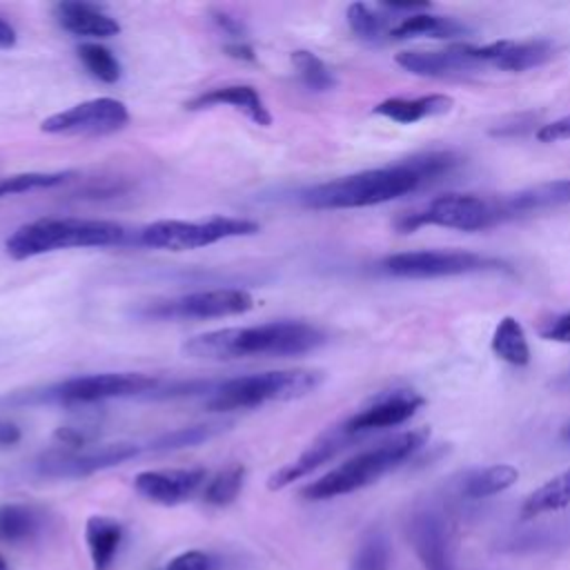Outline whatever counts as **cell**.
<instances>
[{
	"instance_id": "cell-1",
	"label": "cell",
	"mask_w": 570,
	"mask_h": 570,
	"mask_svg": "<svg viewBox=\"0 0 570 570\" xmlns=\"http://www.w3.org/2000/svg\"><path fill=\"white\" fill-rule=\"evenodd\" d=\"M325 343V332L305 321H267L223 327L187 338L180 352L198 361H236L249 356H298Z\"/></svg>"
},
{
	"instance_id": "cell-2",
	"label": "cell",
	"mask_w": 570,
	"mask_h": 570,
	"mask_svg": "<svg viewBox=\"0 0 570 570\" xmlns=\"http://www.w3.org/2000/svg\"><path fill=\"white\" fill-rule=\"evenodd\" d=\"M421 185H425V178L421 176L414 158H407L403 163L305 187L298 194V200L309 209H356L394 200L416 191Z\"/></svg>"
},
{
	"instance_id": "cell-3",
	"label": "cell",
	"mask_w": 570,
	"mask_h": 570,
	"mask_svg": "<svg viewBox=\"0 0 570 570\" xmlns=\"http://www.w3.org/2000/svg\"><path fill=\"white\" fill-rule=\"evenodd\" d=\"M160 381L142 372H100L69 376L42 387L16 390L0 396V410H20L38 405H91L111 399H127L156 392Z\"/></svg>"
},
{
	"instance_id": "cell-4",
	"label": "cell",
	"mask_w": 570,
	"mask_h": 570,
	"mask_svg": "<svg viewBox=\"0 0 570 570\" xmlns=\"http://www.w3.org/2000/svg\"><path fill=\"white\" fill-rule=\"evenodd\" d=\"M125 238L127 229L114 220L47 216L24 223L11 236H7L4 252L13 261H24L58 249L120 245L125 243Z\"/></svg>"
},
{
	"instance_id": "cell-5",
	"label": "cell",
	"mask_w": 570,
	"mask_h": 570,
	"mask_svg": "<svg viewBox=\"0 0 570 570\" xmlns=\"http://www.w3.org/2000/svg\"><path fill=\"white\" fill-rule=\"evenodd\" d=\"M428 436H430L428 430L401 432V434L343 461L341 465H336L321 479L305 485L301 494L309 501H325V499L356 492V490L379 481L381 476H385L401 463H405L412 454H416L425 445Z\"/></svg>"
},
{
	"instance_id": "cell-6",
	"label": "cell",
	"mask_w": 570,
	"mask_h": 570,
	"mask_svg": "<svg viewBox=\"0 0 570 570\" xmlns=\"http://www.w3.org/2000/svg\"><path fill=\"white\" fill-rule=\"evenodd\" d=\"M323 383L318 370H274L216 381L205 396L212 412L249 410L274 401H294L312 394Z\"/></svg>"
},
{
	"instance_id": "cell-7",
	"label": "cell",
	"mask_w": 570,
	"mask_h": 570,
	"mask_svg": "<svg viewBox=\"0 0 570 570\" xmlns=\"http://www.w3.org/2000/svg\"><path fill=\"white\" fill-rule=\"evenodd\" d=\"M261 229L258 223L236 216H209L205 220H154L138 229L136 243L151 249L189 252L227 238L252 236Z\"/></svg>"
},
{
	"instance_id": "cell-8",
	"label": "cell",
	"mask_w": 570,
	"mask_h": 570,
	"mask_svg": "<svg viewBox=\"0 0 570 570\" xmlns=\"http://www.w3.org/2000/svg\"><path fill=\"white\" fill-rule=\"evenodd\" d=\"M508 216L503 200L494 203L474 194H443L428 203L421 212L405 214L396 220L401 232H414L421 225H439L461 232L488 229Z\"/></svg>"
},
{
	"instance_id": "cell-9",
	"label": "cell",
	"mask_w": 570,
	"mask_h": 570,
	"mask_svg": "<svg viewBox=\"0 0 570 570\" xmlns=\"http://www.w3.org/2000/svg\"><path fill=\"white\" fill-rule=\"evenodd\" d=\"M254 307V296L240 287L200 289L171 298L142 303L134 309L142 321H185V318H223L245 314Z\"/></svg>"
},
{
	"instance_id": "cell-10",
	"label": "cell",
	"mask_w": 570,
	"mask_h": 570,
	"mask_svg": "<svg viewBox=\"0 0 570 570\" xmlns=\"http://www.w3.org/2000/svg\"><path fill=\"white\" fill-rule=\"evenodd\" d=\"M379 267L385 274L399 276V278H441V276L508 269L503 261L481 256L474 252H459V249L399 252V254L385 256Z\"/></svg>"
},
{
	"instance_id": "cell-11",
	"label": "cell",
	"mask_w": 570,
	"mask_h": 570,
	"mask_svg": "<svg viewBox=\"0 0 570 570\" xmlns=\"http://www.w3.org/2000/svg\"><path fill=\"white\" fill-rule=\"evenodd\" d=\"M142 450V445L127 441L82 450H49L33 461V472L45 479H80L120 465L138 456Z\"/></svg>"
},
{
	"instance_id": "cell-12",
	"label": "cell",
	"mask_w": 570,
	"mask_h": 570,
	"mask_svg": "<svg viewBox=\"0 0 570 570\" xmlns=\"http://www.w3.org/2000/svg\"><path fill=\"white\" fill-rule=\"evenodd\" d=\"M127 120L129 111L122 100L91 98L51 114L40 122V129L53 136H102L122 129Z\"/></svg>"
},
{
	"instance_id": "cell-13",
	"label": "cell",
	"mask_w": 570,
	"mask_h": 570,
	"mask_svg": "<svg viewBox=\"0 0 570 570\" xmlns=\"http://www.w3.org/2000/svg\"><path fill=\"white\" fill-rule=\"evenodd\" d=\"M407 539L423 570H454L450 525L439 510H416L407 521Z\"/></svg>"
},
{
	"instance_id": "cell-14",
	"label": "cell",
	"mask_w": 570,
	"mask_h": 570,
	"mask_svg": "<svg viewBox=\"0 0 570 570\" xmlns=\"http://www.w3.org/2000/svg\"><path fill=\"white\" fill-rule=\"evenodd\" d=\"M423 403H425L423 396H419L416 392H410V390L385 392V394H379L370 405H365L363 410H358L356 414L345 419L341 425L350 436L361 439L370 432L405 423L407 419H412L416 414V410Z\"/></svg>"
},
{
	"instance_id": "cell-15",
	"label": "cell",
	"mask_w": 570,
	"mask_h": 570,
	"mask_svg": "<svg viewBox=\"0 0 570 570\" xmlns=\"http://www.w3.org/2000/svg\"><path fill=\"white\" fill-rule=\"evenodd\" d=\"M207 479L205 468L145 470L134 476V490L158 505H178L194 497Z\"/></svg>"
},
{
	"instance_id": "cell-16",
	"label": "cell",
	"mask_w": 570,
	"mask_h": 570,
	"mask_svg": "<svg viewBox=\"0 0 570 570\" xmlns=\"http://www.w3.org/2000/svg\"><path fill=\"white\" fill-rule=\"evenodd\" d=\"M394 60L401 69L416 76H428V78L465 73L481 67L476 56V45H468V42H459V45H450L445 49H432V51L410 49V51L396 53Z\"/></svg>"
},
{
	"instance_id": "cell-17",
	"label": "cell",
	"mask_w": 570,
	"mask_h": 570,
	"mask_svg": "<svg viewBox=\"0 0 570 570\" xmlns=\"http://www.w3.org/2000/svg\"><path fill=\"white\" fill-rule=\"evenodd\" d=\"M352 441H356L354 436H350L343 425H336L332 430H327L325 434H321L307 450H303L294 461H289L287 465L278 468L276 472L269 474L267 479V488L269 490H283L285 485L298 481L301 476L314 472L316 468H321L323 463H327L330 459H334L341 450H345Z\"/></svg>"
},
{
	"instance_id": "cell-18",
	"label": "cell",
	"mask_w": 570,
	"mask_h": 570,
	"mask_svg": "<svg viewBox=\"0 0 570 570\" xmlns=\"http://www.w3.org/2000/svg\"><path fill=\"white\" fill-rule=\"evenodd\" d=\"M481 67H494L499 71H525L543 65L552 58V45L548 40H497L490 45H476Z\"/></svg>"
},
{
	"instance_id": "cell-19",
	"label": "cell",
	"mask_w": 570,
	"mask_h": 570,
	"mask_svg": "<svg viewBox=\"0 0 570 570\" xmlns=\"http://www.w3.org/2000/svg\"><path fill=\"white\" fill-rule=\"evenodd\" d=\"M234 107L236 111H243L254 125L258 127H269L272 125V114L258 94L256 87L252 85H223L207 89L191 100L185 102V109L198 111V109H212V107Z\"/></svg>"
},
{
	"instance_id": "cell-20",
	"label": "cell",
	"mask_w": 570,
	"mask_h": 570,
	"mask_svg": "<svg viewBox=\"0 0 570 570\" xmlns=\"http://www.w3.org/2000/svg\"><path fill=\"white\" fill-rule=\"evenodd\" d=\"M53 18L65 31L80 38H109L120 33L118 20L89 2H58L53 7Z\"/></svg>"
},
{
	"instance_id": "cell-21",
	"label": "cell",
	"mask_w": 570,
	"mask_h": 570,
	"mask_svg": "<svg viewBox=\"0 0 570 570\" xmlns=\"http://www.w3.org/2000/svg\"><path fill=\"white\" fill-rule=\"evenodd\" d=\"M454 100L445 94H430L419 98H387L374 107L376 116L394 120L399 125H414L423 118L443 116L452 109Z\"/></svg>"
},
{
	"instance_id": "cell-22",
	"label": "cell",
	"mask_w": 570,
	"mask_h": 570,
	"mask_svg": "<svg viewBox=\"0 0 570 570\" xmlns=\"http://www.w3.org/2000/svg\"><path fill=\"white\" fill-rule=\"evenodd\" d=\"M85 541L94 570H109L122 541V525L111 517L91 514L85 523Z\"/></svg>"
},
{
	"instance_id": "cell-23",
	"label": "cell",
	"mask_w": 570,
	"mask_h": 570,
	"mask_svg": "<svg viewBox=\"0 0 570 570\" xmlns=\"http://www.w3.org/2000/svg\"><path fill=\"white\" fill-rule=\"evenodd\" d=\"M470 29L459 22L456 18L434 16V13H412L403 16L394 27H390V36L394 40H410V38H456L468 33Z\"/></svg>"
},
{
	"instance_id": "cell-24",
	"label": "cell",
	"mask_w": 570,
	"mask_h": 570,
	"mask_svg": "<svg viewBox=\"0 0 570 570\" xmlns=\"http://www.w3.org/2000/svg\"><path fill=\"white\" fill-rule=\"evenodd\" d=\"M45 528V512L29 503H0V543L33 541Z\"/></svg>"
},
{
	"instance_id": "cell-25",
	"label": "cell",
	"mask_w": 570,
	"mask_h": 570,
	"mask_svg": "<svg viewBox=\"0 0 570 570\" xmlns=\"http://www.w3.org/2000/svg\"><path fill=\"white\" fill-rule=\"evenodd\" d=\"M561 205H570V178L543 183L503 200L508 216L523 214V212H541V209L561 207Z\"/></svg>"
},
{
	"instance_id": "cell-26",
	"label": "cell",
	"mask_w": 570,
	"mask_h": 570,
	"mask_svg": "<svg viewBox=\"0 0 570 570\" xmlns=\"http://www.w3.org/2000/svg\"><path fill=\"white\" fill-rule=\"evenodd\" d=\"M519 479V470L508 463H497L488 468L472 470L463 476L459 490L465 499H485L508 490Z\"/></svg>"
},
{
	"instance_id": "cell-27",
	"label": "cell",
	"mask_w": 570,
	"mask_h": 570,
	"mask_svg": "<svg viewBox=\"0 0 570 570\" xmlns=\"http://www.w3.org/2000/svg\"><path fill=\"white\" fill-rule=\"evenodd\" d=\"M566 505H570V470L552 476L534 492H530L521 503V517L534 519L548 512H557Z\"/></svg>"
},
{
	"instance_id": "cell-28",
	"label": "cell",
	"mask_w": 570,
	"mask_h": 570,
	"mask_svg": "<svg viewBox=\"0 0 570 570\" xmlns=\"http://www.w3.org/2000/svg\"><path fill=\"white\" fill-rule=\"evenodd\" d=\"M492 352L517 367L530 363V345L521 323L514 316H503L492 334Z\"/></svg>"
},
{
	"instance_id": "cell-29",
	"label": "cell",
	"mask_w": 570,
	"mask_h": 570,
	"mask_svg": "<svg viewBox=\"0 0 570 570\" xmlns=\"http://www.w3.org/2000/svg\"><path fill=\"white\" fill-rule=\"evenodd\" d=\"M227 425L225 423H196V425H185V428H176L171 432H165L160 436H156L154 441H149L147 445H142L149 452H174V450H183V448H194L200 445L214 436H218L220 432H225Z\"/></svg>"
},
{
	"instance_id": "cell-30",
	"label": "cell",
	"mask_w": 570,
	"mask_h": 570,
	"mask_svg": "<svg viewBox=\"0 0 570 570\" xmlns=\"http://www.w3.org/2000/svg\"><path fill=\"white\" fill-rule=\"evenodd\" d=\"M243 483H245V465L243 463H229L227 468H223L220 472H216L209 479V483L205 485L203 499L209 505L225 508V505L236 501V497L243 490Z\"/></svg>"
},
{
	"instance_id": "cell-31",
	"label": "cell",
	"mask_w": 570,
	"mask_h": 570,
	"mask_svg": "<svg viewBox=\"0 0 570 570\" xmlns=\"http://www.w3.org/2000/svg\"><path fill=\"white\" fill-rule=\"evenodd\" d=\"M78 58L82 62V67L100 82L114 85L120 80L122 76V67L118 62V58L111 53V49H107L100 42H82L78 47Z\"/></svg>"
},
{
	"instance_id": "cell-32",
	"label": "cell",
	"mask_w": 570,
	"mask_h": 570,
	"mask_svg": "<svg viewBox=\"0 0 570 570\" xmlns=\"http://www.w3.org/2000/svg\"><path fill=\"white\" fill-rule=\"evenodd\" d=\"M390 543L381 530H367L358 541L347 570H387Z\"/></svg>"
},
{
	"instance_id": "cell-33",
	"label": "cell",
	"mask_w": 570,
	"mask_h": 570,
	"mask_svg": "<svg viewBox=\"0 0 570 570\" xmlns=\"http://www.w3.org/2000/svg\"><path fill=\"white\" fill-rule=\"evenodd\" d=\"M292 65L296 69V76L309 91H330L336 87V76L316 53L307 49H296L292 53Z\"/></svg>"
},
{
	"instance_id": "cell-34",
	"label": "cell",
	"mask_w": 570,
	"mask_h": 570,
	"mask_svg": "<svg viewBox=\"0 0 570 570\" xmlns=\"http://www.w3.org/2000/svg\"><path fill=\"white\" fill-rule=\"evenodd\" d=\"M73 178V171H24V174H13L7 178H0V200L9 196H18L24 191H36V189H49L58 187Z\"/></svg>"
},
{
	"instance_id": "cell-35",
	"label": "cell",
	"mask_w": 570,
	"mask_h": 570,
	"mask_svg": "<svg viewBox=\"0 0 570 570\" xmlns=\"http://www.w3.org/2000/svg\"><path fill=\"white\" fill-rule=\"evenodd\" d=\"M345 16H347V24H350L352 33L358 36L361 40L376 42L385 33V18L379 11H374L372 7H367L365 2H352L347 7Z\"/></svg>"
},
{
	"instance_id": "cell-36",
	"label": "cell",
	"mask_w": 570,
	"mask_h": 570,
	"mask_svg": "<svg viewBox=\"0 0 570 570\" xmlns=\"http://www.w3.org/2000/svg\"><path fill=\"white\" fill-rule=\"evenodd\" d=\"M100 434L98 425L94 423H78V425H60L53 432V439L65 445L67 450H82L94 443V439Z\"/></svg>"
},
{
	"instance_id": "cell-37",
	"label": "cell",
	"mask_w": 570,
	"mask_h": 570,
	"mask_svg": "<svg viewBox=\"0 0 570 570\" xmlns=\"http://www.w3.org/2000/svg\"><path fill=\"white\" fill-rule=\"evenodd\" d=\"M165 570H214V561L203 550H187L176 554Z\"/></svg>"
},
{
	"instance_id": "cell-38",
	"label": "cell",
	"mask_w": 570,
	"mask_h": 570,
	"mask_svg": "<svg viewBox=\"0 0 570 570\" xmlns=\"http://www.w3.org/2000/svg\"><path fill=\"white\" fill-rule=\"evenodd\" d=\"M539 334L548 341L570 343V312L559 314L539 327Z\"/></svg>"
},
{
	"instance_id": "cell-39",
	"label": "cell",
	"mask_w": 570,
	"mask_h": 570,
	"mask_svg": "<svg viewBox=\"0 0 570 570\" xmlns=\"http://www.w3.org/2000/svg\"><path fill=\"white\" fill-rule=\"evenodd\" d=\"M537 138L541 142H561V140H570V114L563 118H557L548 125H541L537 131Z\"/></svg>"
},
{
	"instance_id": "cell-40",
	"label": "cell",
	"mask_w": 570,
	"mask_h": 570,
	"mask_svg": "<svg viewBox=\"0 0 570 570\" xmlns=\"http://www.w3.org/2000/svg\"><path fill=\"white\" fill-rule=\"evenodd\" d=\"M212 20H214V24H216L223 33H227L229 38L243 40L245 27H243V22H240L236 16H232V13H227V11H212Z\"/></svg>"
},
{
	"instance_id": "cell-41",
	"label": "cell",
	"mask_w": 570,
	"mask_h": 570,
	"mask_svg": "<svg viewBox=\"0 0 570 570\" xmlns=\"http://www.w3.org/2000/svg\"><path fill=\"white\" fill-rule=\"evenodd\" d=\"M22 439V430L18 423L13 421H7V419H0V450H7V448H13L18 445Z\"/></svg>"
},
{
	"instance_id": "cell-42",
	"label": "cell",
	"mask_w": 570,
	"mask_h": 570,
	"mask_svg": "<svg viewBox=\"0 0 570 570\" xmlns=\"http://www.w3.org/2000/svg\"><path fill=\"white\" fill-rule=\"evenodd\" d=\"M223 51H225L229 58H234V60H243V62H254V60H256L254 49H252L247 42H243V40H232V42H227V45L223 47Z\"/></svg>"
},
{
	"instance_id": "cell-43",
	"label": "cell",
	"mask_w": 570,
	"mask_h": 570,
	"mask_svg": "<svg viewBox=\"0 0 570 570\" xmlns=\"http://www.w3.org/2000/svg\"><path fill=\"white\" fill-rule=\"evenodd\" d=\"M16 42H18V33H16L13 24L4 16H0V49L9 51L16 47Z\"/></svg>"
},
{
	"instance_id": "cell-44",
	"label": "cell",
	"mask_w": 570,
	"mask_h": 570,
	"mask_svg": "<svg viewBox=\"0 0 570 570\" xmlns=\"http://www.w3.org/2000/svg\"><path fill=\"white\" fill-rule=\"evenodd\" d=\"M561 439L570 445V421L563 425V430H561Z\"/></svg>"
},
{
	"instance_id": "cell-45",
	"label": "cell",
	"mask_w": 570,
	"mask_h": 570,
	"mask_svg": "<svg viewBox=\"0 0 570 570\" xmlns=\"http://www.w3.org/2000/svg\"><path fill=\"white\" fill-rule=\"evenodd\" d=\"M0 570H9V566H7V561H4L2 554H0Z\"/></svg>"
}]
</instances>
